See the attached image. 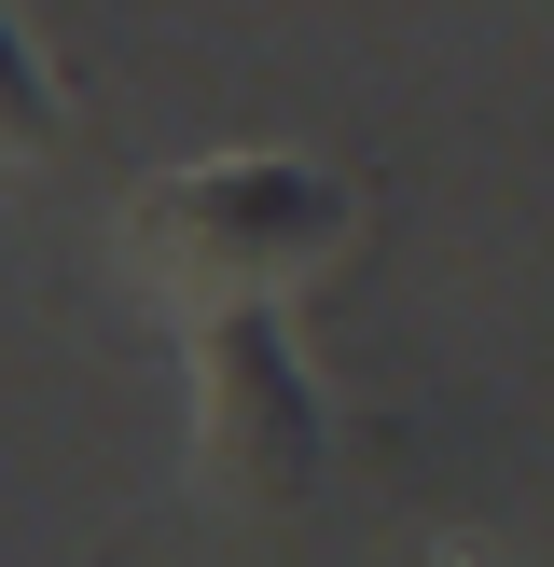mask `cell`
I'll list each match as a JSON object with an SVG mask.
<instances>
[{
    "instance_id": "3957f363",
    "label": "cell",
    "mask_w": 554,
    "mask_h": 567,
    "mask_svg": "<svg viewBox=\"0 0 554 567\" xmlns=\"http://www.w3.org/2000/svg\"><path fill=\"white\" fill-rule=\"evenodd\" d=\"M42 153H70V97H55L42 42L0 14V166H42Z\"/></svg>"
},
{
    "instance_id": "6da1fadb",
    "label": "cell",
    "mask_w": 554,
    "mask_h": 567,
    "mask_svg": "<svg viewBox=\"0 0 554 567\" xmlns=\"http://www.w3.org/2000/svg\"><path fill=\"white\" fill-rule=\"evenodd\" d=\"M360 221H375V194H360L347 166L291 153V138H208V153L153 166V181L125 194V264H138V291L194 332V319H249V305L319 291L360 249Z\"/></svg>"
},
{
    "instance_id": "7a4b0ae2",
    "label": "cell",
    "mask_w": 554,
    "mask_h": 567,
    "mask_svg": "<svg viewBox=\"0 0 554 567\" xmlns=\"http://www.w3.org/2000/svg\"><path fill=\"white\" fill-rule=\"evenodd\" d=\"M181 360H194V471L236 513H305L332 471V402H319V360L291 347V305L194 319Z\"/></svg>"
}]
</instances>
